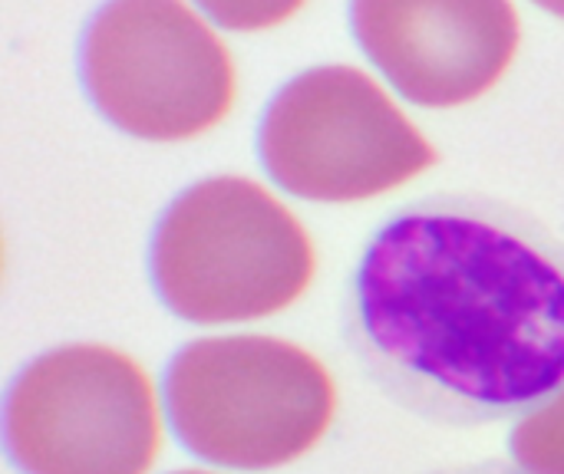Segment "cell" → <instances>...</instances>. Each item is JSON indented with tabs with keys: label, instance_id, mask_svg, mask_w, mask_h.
<instances>
[{
	"label": "cell",
	"instance_id": "obj_1",
	"mask_svg": "<svg viewBox=\"0 0 564 474\" xmlns=\"http://www.w3.org/2000/svg\"><path fill=\"white\" fill-rule=\"evenodd\" d=\"M340 330L410 416L453 429L522 419L564 389V241L489 195L416 198L370 231Z\"/></svg>",
	"mask_w": 564,
	"mask_h": 474
},
{
	"label": "cell",
	"instance_id": "obj_2",
	"mask_svg": "<svg viewBox=\"0 0 564 474\" xmlns=\"http://www.w3.org/2000/svg\"><path fill=\"white\" fill-rule=\"evenodd\" d=\"M149 274L178 320L225 327L294 307L317 274V254L297 214L264 185L215 175L162 211Z\"/></svg>",
	"mask_w": 564,
	"mask_h": 474
},
{
	"label": "cell",
	"instance_id": "obj_3",
	"mask_svg": "<svg viewBox=\"0 0 564 474\" xmlns=\"http://www.w3.org/2000/svg\"><path fill=\"white\" fill-rule=\"evenodd\" d=\"M165 416L188 455L268 472L311 455L337 416L330 370L304 346L261 337H205L182 346L162 379Z\"/></svg>",
	"mask_w": 564,
	"mask_h": 474
},
{
	"label": "cell",
	"instance_id": "obj_4",
	"mask_svg": "<svg viewBox=\"0 0 564 474\" xmlns=\"http://www.w3.org/2000/svg\"><path fill=\"white\" fill-rule=\"evenodd\" d=\"M96 112L145 142H185L235 106L238 73L221 36L185 0H106L79 43Z\"/></svg>",
	"mask_w": 564,
	"mask_h": 474
},
{
	"label": "cell",
	"instance_id": "obj_5",
	"mask_svg": "<svg viewBox=\"0 0 564 474\" xmlns=\"http://www.w3.org/2000/svg\"><path fill=\"white\" fill-rule=\"evenodd\" d=\"M258 155L271 181L304 201L387 195L436 165V148L357 66H314L268 102Z\"/></svg>",
	"mask_w": 564,
	"mask_h": 474
},
{
	"label": "cell",
	"instance_id": "obj_6",
	"mask_svg": "<svg viewBox=\"0 0 564 474\" xmlns=\"http://www.w3.org/2000/svg\"><path fill=\"white\" fill-rule=\"evenodd\" d=\"M162 442L152 376L122 350L56 346L7 389L3 445L23 474H149Z\"/></svg>",
	"mask_w": 564,
	"mask_h": 474
},
{
	"label": "cell",
	"instance_id": "obj_7",
	"mask_svg": "<svg viewBox=\"0 0 564 474\" xmlns=\"http://www.w3.org/2000/svg\"><path fill=\"white\" fill-rule=\"evenodd\" d=\"M367 59L413 106H469L509 73L519 53L512 0H350Z\"/></svg>",
	"mask_w": 564,
	"mask_h": 474
},
{
	"label": "cell",
	"instance_id": "obj_8",
	"mask_svg": "<svg viewBox=\"0 0 564 474\" xmlns=\"http://www.w3.org/2000/svg\"><path fill=\"white\" fill-rule=\"evenodd\" d=\"M509 449L532 474H564V389L519 419Z\"/></svg>",
	"mask_w": 564,
	"mask_h": 474
},
{
	"label": "cell",
	"instance_id": "obj_9",
	"mask_svg": "<svg viewBox=\"0 0 564 474\" xmlns=\"http://www.w3.org/2000/svg\"><path fill=\"white\" fill-rule=\"evenodd\" d=\"M218 26L235 33H258L288 23L307 0H195Z\"/></svg>",
	"mask_w": 564,
	"mask_h": 474
},
{
	"label": "cell",
	"instance_id": "obj_10",
	"mask_svg": "<svg viewBox=\"0 0 564 474\" xmlns=\"http://www.w3.org/2000/svg\"><path fill=\"white\" fill-rule=\"evenodd\" d=\"M426 474H532L529 469H522L519 462L509 465V462H473V465H453V469H440V472Z\"/></svg>",
	"mask_w": 564,
	"mask_h": 474
},
{
	"label": "cell",
	"instance_id": "obj_11",
	"mask_svg": "<svg viewBox=\"0 0 564 474\" xmlns=\"http://www.w3.org/2000/svg\"><path fill=\"white\" fill-rule=\"evenodd\" d=\"M535 7H542V10H549V13H555V16H562L564 20V0H532Z\"/></svg>",
	"mask_w": 564,
	"mask_h": 474
},
{
	"label": "cell",
	"instance_id": "obj_12",
	"mask_svg": "<svg viewBox=\"0 0 564 474\" xmlns=\"http://www.w3.org/2000/svg\"><path fill=\"white\" fill-rule=\"evenodd\" d=\"M172 474H215V472H172Z\"/></svg>",
	"mask_w": 564,
	"mask_h": 474
}]
</instances>
